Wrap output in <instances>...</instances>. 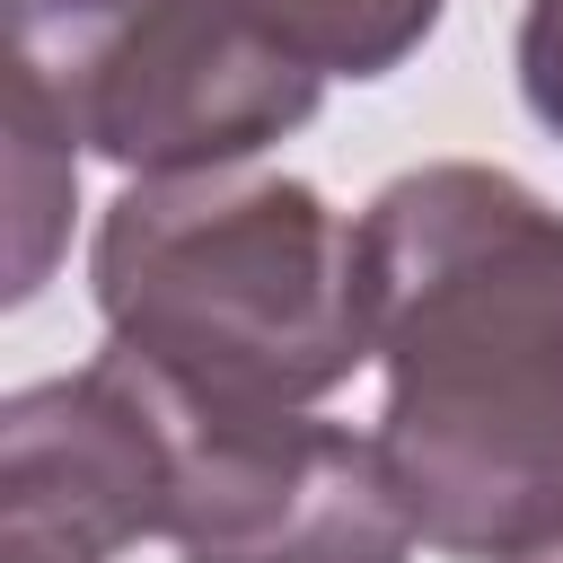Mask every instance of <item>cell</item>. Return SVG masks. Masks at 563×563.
Segmentation results:
<instances>
[{"instance_id": "cell-11", "label": "cell", "mask_w": 563, "mask_h": 563, "mask_svg": "<svg viewBox=\"0 0 563 563\" xmlns=\"http://www.w3.org/2000/svg\"><path fill=\"white\" fill-rule=\"evenodd\" d=\"M519 563H563V528H554V537H545V545H528V554H519Z\"/></svg>"}, {"instance_id": "cell-9", "label": "cell", "mask_w": 563, "mask_h": 563, "mask_svg": "<svg viewBox=\"0 0 563 563\" xmlns=\"http://www.w3.org/2000/svg\"><path fill=\"white\" fill-rule=\"evenodd\" d=\"M510 70H519V97H528V114H537V123L563 141V0H528V9H519Z\"/></svg>"}, {"instance_id": "cell-1", "label": "cell", "mask_w": 563, "mask_h": 563, "mask_svg": "<svg viewBox=\"0 0 563 563\" xmlns=\"http://www.w3.org/2000/svg\"><path fill=\"white\" fill-rule=\"evenodd\" d=\"M378 449L422 545L519 563L563 528V211L484 158H431L361 211Z\"/></svg>"}, {"instance_id": "cell-5", "label": "cell", "mask_w": 563, "mask_h": 563, "mask_svg": "<svg viewBox=\"0 0 563 563\" xmlns=\"http://www.w3.org/2000/svg\"><path fill=\"white\" fill-rule=\"evenodd\" d=\"M185 466V405L132 352L35 378L0 405V528L62 537L79 554H123L167 537Z\"/></svg>"}, {"instance_id": "cell-4", "label": "cell", "mask_w": 563, "mask_h": 563, "mask_svg": "<svg viewBox=\"0 0 563 563\" xmlns=\"http://www.w3.org/2000/svg\"><path fill=\"white\" fill-rule=\"evenodd\" d=\"M167 537L185 563H405L422 545L378 431L361 440L352 422H325L308 405L290 413L185 405Z\"/></svg>"}, {"instance_id": "cell-8", "label": "cell", "mask_w": 563, "mask_h": 563, "mask_svg": "<svg viewBox=\"0 0 563 563\" xmlns=\"http://www.w3.org/2000/svg\"><path fill=\"white\" fill-rule=\"evenodd\" d=\"M141 0H9V53L35 70H70L114 18H132Z\"/></svg>"}, {"instance_id": "cell-7", "label": "cell", "mask_w": 563, "mask_h": 563, "mask_svg": "<svg viewBox=\"0 0 563 563\" xmlns=\"http://www.w3.org/2000/svg\"><path fill=\"white\" fill-rule=\"evenodd\" d=\"M238 9L317 79H387L431 44L449 0H238Z\"/></svg>"}, {"instance_id": "cell-10", "label": "cell", "mask_w": 563, "mask_h": 563, "mask_svg": "<svg viewBox=\"0 0 563 563\" xmlns=\"http://www.w3.org/2000/svg\"><path fill=\"white\" fill-rule=\"evenodd\" d=\"M0 563H106V554H79V545L35 537V528H0Z\"/></svg>"}, {"instance_id": "cell-3", "label": "cell", "mask_w": 563, "mask_h": 563, "mask_svg": "<svg viewBox=\"0 0 563 563\" xmlns=\"http://www.w3.org/2000/svg\"><path fill=\"white\" fill-rule=\"evenodd\" d=\"M44 79L62 88L79 141L123 176L246 167L255 150L299 132L325 97V79L290 62L238 0H141L70 70Z\"/></svg>"}, {"instance_id": "cell-2", "label": "cell", "mask_w": 563, "mask_h": 563, "mask_svg": "<svg viewBox=\"0 0 563 563\" xmlns=\"http://www.w3.org/2000/svg\"><path fill=\"white\" fill-rule=\"evenodd\" d=\"M106 343L194 413H290L369 361V255L308 176H132L88 246Z\"/></svg>"}, {"instance_id": "cell-6", "label": "cell", "mask_w": 563, "mask_h": 563, "mask_svg": "<svg viewBox=\"0 0 563 563\" xmlns=\"http://www.w3.org/2000/svg\"><path fill=\"white\" fill-rule=\"evenodd\" d=\"M79 123L62 106V88L35 62H9V308H26L70 238V202H79Z\"/></svg>"}]
</instances>
